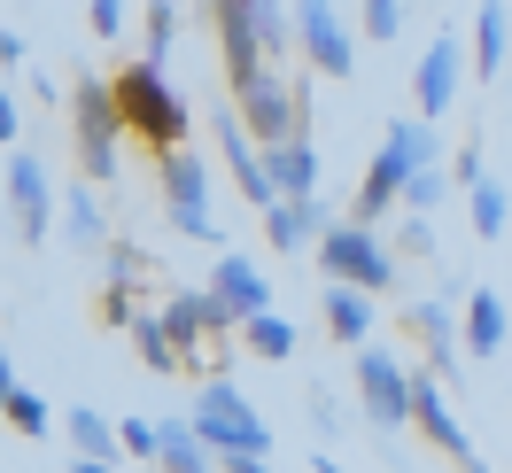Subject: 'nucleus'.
I'll list each match as a JSON object with an SVG mask.
<instances>
[{"instance_id":"40","label":"nucleus","mask_w":512,"mask_h":473,"mask_svg":"<svg viewBox=\"0 0 512 473\" xmlns=\"http://www.w3.org/2000/svg\"><path fill=\"white\" fill-rule=\"evenodd\" d=\"M70 473H117V466H109V458H78Z\"/></svg>"},{"instance_id":"38","label":"nucleus","mask_w":512,"mask_h":473,"mask_svg":"<svg viewBox=\"0 0 512 473\" xmlns=\"http://www.w3.org/2000/svg\"><path fill=\"white\" fill-rule=\"evenodd\" d=\"M218 473H272L264 458H218Z\"/></svg>"},{"instance_id":"36","label":"nucleus","mask_w":512,"mask_h":473,"mask_svg":"<svg viewBox=\"0 0 512 473\" xmlns=\"http://www.w3.org/2000/svg\"><path fill=\"white\" fill-rule=\"evenodd\" d=\"M16 125H24V117H16V94L0 86V148H8V156H16Z\"/></svg>"},{"instance_id":"27","label":"nucleus","mask_w":512,"mask_h":473,"mask_svg":"<svg viewBox=\"0 0 512 473\" xmlns=\"http://www.w3.org/2000/svg\"><path fill=\"white\" fill-rule=\"evenodd\" d=\"M241 342H249V357H264V365H288V357H295V326L280 311H264V318L241 326Z\"/></svg>"},{"instance_id":"8","label":"nucleus","mask_w":512,"mask_h":473,"mask_svg":"<svg viewBox=\"0 0 512 473\" xmlns=\"http://www.w3.org/2000/svg\"><path fill=\"white\" fill-rule=\"evenodd\" d=\"M156 194H163V218L179 241H218V210H210V171L194 148H171L156 156Z\"/></svg>"},{"instance_id":"30","label":"nucleus","mask_w":512,"mask_h":473,"mask_svg":"<svg viewBox=\"0 0 512 473\" xmlns=\"http://www.w3.org/2000/svg\"><path fill=\"white\" fill-rule=\"evenodd\" d=\"M171 39H179V8H171V0H148V47H140V63H163Z\"/></svg>"},{"instance_id":"34","label":"nucleus","mask_w":512,"mask_h":473,"mask_svg":"<svg viewBox=\"0 0 512 473\" xmlns=\"http://www.w3.org/2000/svg\"><path fill=\"white\" fill-rule=\"evenodd\" d=\"M450 179H458V187L474 194L481 179H489V163H481V148H458V156H450Z\"/></svg>"},{"instance_id":"18","label":"nucleus","mask_w":512,"mask_h":473,"mask_svg":"<svg viewBox=\"0 0 512 473\" xmlns=\"http://www.w3.org/2000/svg\"><path fill=\"white\" fill-rule=\"evenodd\" d=\"M466 55H474V78H497L512 63V8L505 0H481L474 32H466Z\"/></svg>"},{"instance_id":"17","label":"nucleus","mask_w":512,"mask_h":473,"mask_svg":"<svg viewBox=\"0 0 512 473\" xmlns=\"http://www.w3.org/2000/svg\"><path fill=\"white\" fill-rule=\"evenodd\" d=\"M334 218H326V202H280V210H264V241L272 256H295V249H319Z\"/></svg>"},{"instance_id":"5","label":"nucleus","mask_w":512,"mask_h":473,"mask_svg":"<svg viewBox=\"0 0 512 473\" xmlns=\"http://www.w3.org/2000/svg\"><path fill=\"white\" fill-rule=\"evenodd\" d=\"M70 140H78V179H86V187H109V179H117V140H125V117H117L109 78H78V86H70Z\"/></svg>"},{"instance_id":"11","label":"nucleus","mask_w":512,"mask_h":473,"mask_svg":"<svg viewBox=\"0 0 512 473\" xmlns=\"http://www.w3.org/2000/svg\"><path fill=\"white\" fill-rule=\"evenodd\" d=\"M210 132H218V156H225V171H233L241 202H249V210H280L272 163H264V148H256V132L241 125V109H233V101H218V109H210Z\"/></svg>"},{"instance_id":"39","label":"nucleus","mask_w":512,"mask_h":473,"mask_svg":"<svg viewBox=\"0 0 512 473\" xmlns=\"http://www.w3.org/2000/svg\"><path fill=\"white\" fill-rule=\"evenodd\" d=\"M311 473H350L342 458H326V450H311Z\"/></svg>"},{"instance_id":"33","label":"nucleus","mask_w":512,"mask_h":473,"mask_svg":"<svg viewBox=\"0 0 512 473\" xmlns=\"http://www.w3.org/2000/svg\"><path fill=\"white\" fill-rule=\"evenodd\" d=\"M86 24H94L101 39H117V32L132 24V16H125V0H86Z\"/></svg>"},{"instance_id":"9","label":"nucleus","mask_w":512,"mask_h":473,"mask_svg":"<svg viewBox=\"0 0 512 473\" xmlns=\"http://www.w3.org/2000/svg\"><path fill=\"white\" fill-rule=\"evenodd\" d=\"M404 334H412V349H419V373H435L443 388L466 380V318H450L443 295L412 303V311H404Z\"/></svg>"},{"instance_id":"21","label":"nucleus","mask_w":512,"mask_h":473,"mask_svg":"<svg viewBox=\"0 0 512 473\" xmlns=\"http://www.w3.org/2000/svg\"><path fill=\"white\" fill-rule=\"evenodd\" d=\"M156 427H163L156 473H218V466H210V458H218V450H210V442L194 435V419H179V411H171V419H156Z\"/></svg>"},{"instance_id":"25","label":"nucleus","mask_w":512,"mask_h":473,"mask_svg":"<svg viewBox=\"0 0 512 473\" xmlns=\"http://www.w3.org/2000/svg\"><path fill=\"white\" fill-rule=\"evenodd\" d=\"M132 349H140V365L163 380H179L187 373V357H179V342H171V326H163L156 311H140V326H132Z\"/></svg>"},{"instance_id":"20","label":"nucleus","mask_w":512,"mask_h":473,"mask_svg":"<svg viewBox=\"0 0 512 473\" xmlns=\"http://www.w3.org/2000/svg\"><path fill=\"white\" fill-rule=\"evenodd\" d=\"M505 295H497V287H474V295H466V357H481V365H489V357H497V349H505Z\"/></svg>"},{"instance_id":"14","label":"nucleus","mask_w":512,"mask_h":473,"mask_svg":"<svg viewBox=\"0 0 512 473\" xmlns=\"http://www.w3.org/2000/svg\"><path fill=\"white\" fill-rule=\"evenodd\" d=\"M288 8H295V55L319 70V78H350L357 70V39L342 32L334 0H288Z\"/></svg>"},{"instance_id":"24","label":"nucleus","mask_w":512,"mask_h":473,"mask_svg":"<svg viewBox=\"0 0 512 473\" xmlns=\"http://www.w3.org/2000/svg\"><path fill=\"white\" fill-rule=\"evenodd\" d=\"M63 241H70V249H109V225H101V202H94L86 179L63 194Z\"/></svg>"},{"instance_id":"1","label":"nucleus","mask_w":512,"mask_h":473,"mask_svg":"<svg viewBox=\"0 0 512 473\" xmlns=\"http://www.w3.org/2000/svg\"><path fill=\"white\" fill-rule=\"evenodd\" d=\"M288 16L295 8H280V0H210V24H218L233 94H249V86H264L272 70H288V47H295Z\"/></svg>"},{"instance_id":"29","label":"nucleus","mask_w":512,"mask_h":473,"mask_svg":"<svg viewBox=\"0 0 512 473\" xmlns=\"http://www.w3.org/2000/svg\"><path fill=\"white\" fill-rule=\"evenodd\" d=\"M450 187H458V179H450V163H435V171H419L412 187H404V210H412V218H435Z\"/></svg>"},{"instance_id":"12","label":"nucleus","mask_w":512,"mask_h":473,"mask_svg":"<svg viewBox=\"0 0 512 473\" xmlns=\"http://www.w3.org/2000/svg\"><path fill=\"white\" fill-rule=\"evenodd\" d=\"M357 411L381 435H404L412 427V365H396L388 349H357Z\"/></svg>"},{"instance_id":"16","label":"nucleus","mask_w":512,"mask_h":473,"mask_svg":"<svg viewBox=\"0 0 512 473\" xmlns=\"http://www.w3.org/2000/svg\"><path fill=\"white\" fill-rule=\"evenodd\" d=\"M210 295H218L225 311H233V326H249V318L272 311V280H264V272H256L241 249H225L218 264H210Z\"/></svg>"},{"instance_id":"31","label":"nucleus","mask_w":512,"mask_h":473,"mask_svg":"<svg viewBox=\"0 0 512 473\" xmlns=\"http://www.w3.org/2000/svg\"><path fill=\"white\" fill-rule=\"evenodd\" d=\"M388 249L427 264V256H435V218H412V210H404V225H396V241H388Z\"/></svg>"},{"instance_id":"6","label":"nucleus","mask_w":512,"mask_h":473,"mask_svg":"<svg viewBox=\"0 0 512 473\" xmlns=\"http://www.w3.org/2000/svg\"><path fill=\"white\" fill-rule=\"evenodd\" d=\"M194 435L210 442L218 458H264L272 450V427L256 419V404L233 388V380H210V388H194Z\"/></svg>"},{"instance_id":"15","label":"nucleus","mask_w":512,"mask_h":473,"mask_svg":"<svg viewBox=\"0 0 512 473\" xmlns=\"http://www.w3.org/2000/svg\"><path fill=\"white\" fill-rule=\"evenodd\" d=\"M466 70H474V55H466V32H435V39H427V55H419V70H412L419 125H435V117H443L450 101H458Z\"/></svg>"},{"instance_id":"2","label":"nucleus","mask_w":512,"mask_h":473,"mask_svg":"<svg viewBox=\"0 0 512 473\" xmlns=\"http://www.w3.org/2000/svg\"><path fill=\"white\" fill-rule=\"evenodd\" d=\"M443 163V140H435V125H419V117H396V125L381 132V156L365 163V179H357L350 194V225H381L396 202H404V187H412L419 171H435Z\"/></svg>"},{"instance_id":"7","label":"nucleus","mask_w":512,"mask_h":473,"mask_svg":"<svg viewBox=\"0 0 512 473\" xmlns=\"http://www.w3.org/2000/svg\"><path fill=\"white\" fill-rule=\"evenodd\" d=\"M396 264H404V256L388 249L373 225H350V218H342V225H334V233L319 241V272H326V287L388 295V287H396Z\"/></svg>"},{"instance_id":"3","label":"nucleus","mask_w":512,"mask_h":473,"mask_svg":"<svg viewBox=\"0 0 512 473\" xmlns=\"http://www.w3.org/2000/svg\"><path fill=\"white\" fill-rule=\"evenodd\" d=\"M109 94H117V117H125V140H148V156H171V148H187V125L194 109L171 94V78L163 63H132L109 78Z\"/></svg>"},{"instance_id":"28","label":"nucleus","mask_w":512,"mask_h":473,"mask_svg":"<svg viewBox=\"0 0 512 473\" xmlns=\"http://www.w3.org/2000/svg\"><path fill=\"white\" fill-rule=\"evenodd\" d=\"M466 218H474V233H481V241H505V225H512L505 187H497V179H481V187L466 194Z\"/></svg>"},{"instance_id":"35","label":"nucleus","mask_w":512,"mask_h":473,"mask_svg":"<svg viewBox=\"0 0 512 473\" xmlns=\"http://www.w3.org/2000/svg\"><path fill=\"white\" fill-rule=\"evenodd\" d=\"M311 419H319V435H334V427H342V404H334L326 388H311Z\"/></svg>"},{"instance_id":"37","label":"nucleus","mask_w":512,"mask_h":473,"mask_svg":"<svg viewBox=\"0 0 512 473\" xmlns=\"http://www.w3.org/2000/svg\"><path fill=\"white\" fill-rule=\"evenodd\" d=\"M24 55H32V47H24V32H0V70H24Z\"/></svg>"},{"instance_id":"10","label":"nucleus","mask_w":512,"mask_h":473,"mask_svg":"<svg viewBox=\"0 0 512 473\" xmlns=\"http://www.w3.org/2000/svg\"><path fill=\"white\" fill-rule=\"evenodd\" d=\"M412 427L435 442V450H443V466H450V473H489V458H481L474 435L458 427V411H450V388H443L435 373H412Z\"/></svg>"},{"instance_id":"23","label":"nucleus","mask_w":512,"mask_h":473,"mask_svg":"<svg viewBox=\"0 0 512 473\" xmlns=\"http://www.w3.org/2000/svg\"><path fill=\"white\" fill-rule=\"evenodd\" d=\"M0 411H8V427H16L24 442H47V427H55V419H47V404H39L32 388L16 380V357H0Z\"/></svg>"},{"instance_id":"4","label":"nucleus","mask_w":512,"mask_h":473,"mask_svg":"<svg viewBox=\"0 0 512 473\" xmlns=\"http://www.w3.org/2000/svg\"><path fill=\"white\" fill-rule=\"evenodd\" d=\"M156 318L171 326V342H179V357H187V373L202 380V388L225 380V342H233L241 326H233V311H225L210 287H171Z\"/></svg>"},{"instance_id":"13","label":"nucleus","mask_w":512,"mask_h":473,"mask_svg":"<svg viewBox=\"0 0 512 473\" xmlns=\"http://www.w3.org/2000/svg\"><path fill=\"white\" fill-rule=\"evenodd\" d=\"M8 218H16V241L24 249H47V233L63 225V202H55V187H47V163L39 156H8Z\"/></svg>"},{"instance_id":"19","label":"nucleus","mask_w":512,"mask_h":473,"mask_svg":"<svg viewBox=\"0 0 512 473\" xmlns=\"http://www.w3.org/2000/svg\"><path fill=\"white\" fill-rule=\"evenodd\" d=\"M264 163H272V187H280V202H319V148H311V140L264 148Z\"/></svg>"},{"instance_id":"22","label":"nucleus","mask_w":512,"mask_h":473,"mask_svg":"<svg viewBox=\"0 0 512 473\" xmlns=\"http://www.w3.org/2000/svg\"><path fill=\"white\" fill-rule=\"evenodd\" d=\"M326 334H334L342 349H373V295L326 287Z\"/></svg>"},{"instance_id":"26","label":"nucleus","mask_w":512,"mask_h":473,"mask_svg":"<svg viewBox=\"0 0 512 473\" xmlns=\"http://www.w3.org/2000/svg\"><path fill=\"white\" fill-rule=\"evenodd\" d=\"M63 435L78 442V458H109V466H117V450H125V435H117V419H101L94 404H78L63 419Z\"/></svg>"},{"instance_id":"32","label":"nucleus","mask_w":512,"mask_h":473,"mask_svg":"<svg viewBox=\"0 0 512 473\" xmlns=\"http://www.w3.org/2000/svg\"><path fill=\"white\" fill-rule=\"evenodd\" d=\"M357 24H365V39H396L404 32V0H365Z\"/></svg>"}]
</instances>
